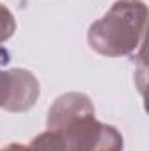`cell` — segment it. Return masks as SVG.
I'll use <instances>...</instances> for the list:
<instances>
[{
    "label": "cell",
    "instance_id": "1",
    "mask_svg": "<svg viewBox=\"0 0 149 151\" xmlns=\"http://www.w3.org/2000/svg\"><path fill=\"white\" fill-rule=\"evenodd\" d=\"M148 5L142 0H117L88 28V44L102 56H130L142 47Z\"/></svg>",
    "mask_w": 149,
    "mask_h": 151
},
{
    "label": "cell",
    "instance_id": "2",
    "mask_svg": "<svg viewBox=\"0 0 149 151\" xmlns=\"http://www.w3.org/2000/svg\"><path fill=\"white\" fill-rule=\"evenodd\" d=\"M58 134L63 135L69 151H123V135L107 123L95 118V111L86 113Z\"/></svg>",
    "mask_w": 149,
    "mask_h": 151
},
{
    "label": "cell",
    "instance_id": "3",
    "mask_svg": "<svg viewBox=\"0 0 149 151\" xmlns=\"http://www.w3.org/2000/svg\"><path fill=\"white\" fill-rule=\"evenodd\" d=\"M39 95V81L30 70H0V109H5L9 113H25L35 106Z\"/></svg>",
    "mask_w": 149,
    "mask_h": 151
},
{
    "label": "cell",
    "instance_id": "4",
    "mask_svg": "<svg viewBox=\"0 0 149 151\" xmlns=\"http://www.w3.org/2000/svg\"><path fill=\"white\" fill-rule=\"evenodd\" d=\"M95 111L93 102L88 95L79 91H69L60 95L47 111V130L60 132L63 127H67L75 118L86 113Z\"/></svg>",
    "mask_w": 149,
    "mask_h": 151
},
{
    "label": "cell",
    "instance_id": "5",
    "mask_svg": "<svg viewBox=\"0 0 149 151\" xmlns=\"http://www.w3.org/2000/svg\"><path fill=\"white\" fill-rule=\"evenodd\" d=\"M27 151H69V148L62 134L47 130L34 137L32 142L27 146Z\"/></svg>",
    "mask_w": 149,
    "mask_h": 151
},
{
    "label": "cell",
    "instance_id": "6",
    "mask_svg": "<svg viewBox=\"0 0 149 151\" xmlns=\"http://www.w3.org/2000/svg\"><path fill=\"white\" fill-rule=\"evenodd\" d=\"M14 32H16V19H14V14H12L4 4H0V44H4L7 39L12 37Z\"/></svg>",
    "mask_w": 149,
    "mask_h": 151
},
{
    "label": "cell",
    "instance_id": "7",
    "mask_svg": "<svg viewBox=\"0 0 149 151\" xmlns=\"http://www.w3.org/2000/svg\"><path fill=\"white\" fill-rule=\"evenodd\" d=\"M0 151H27V146H23V144H18V142H12V144H9V146L2 148Z\"/></svg>",
    "mask_w": 149,
    "mask_h": 151
}]
</instances>
